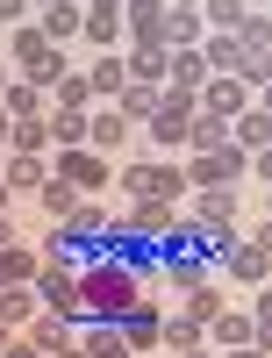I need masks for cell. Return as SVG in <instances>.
<instances>
[{
    "label": "cell",
    "instance_id": "1",
    "mask_svg": "<svg viewBox=\"0 0 272 358\" xmlns=\"http://www.w3.org/2000/svg\"><path fill=\"white\" fill-rule=\"evenodd\" d=\"M143 287H150V273L94 251V265L79 273V308H86V322H122V315L143 308Z\"/></svg>",
    "mask_w": 272,
    "mask_h": 358
},
{
    "label": "cell",
    "instance_id": "2",
    "mask_svg": "<svg viewBox=\"0 0 272 358\" xmlns=\"http://www.w3.org/2000/svg\"><path fill=\"white\" fill-rule=\"evenodd\" d=\"M244 172H251V158L236 151V143H215V151H194V165H187V187H236Z\"/></svg>",
    "mask_w": 272,
    "mask_h": 358
},
{
    "label": "cell",
    "instance_id": "3",
    "mask_svg": "<svg viewBox=\"0 0 272 358\" xmlns=\"http://www.w3.org/2000/svg\"><path fill=\"white\" fill-rule=\"evenodd\" d=\"M122 187H129V201H179V194H187V172H179V165H158V158H143V165L122 172Z\"/></svg>",
    "mask_w": 272,
    "mask_h": 358
},
{
    "label": "cell",
    "instance_id": "4",
    "mask_svg": "<svg viewBox=\"0 0 272 358\" xmlns=\"http://www.w3.org/2000/svg\"><path fill=\"white\" fill-rule=\"evenodd\" d=\"M122 36L136 50H165V0H122Z\"/></svg>",
    "mask_w": 272,
    "mask_h": 358
},
{
    "label": "cell",
    "instance_id": "5",
    "mask_svg": "<svg viewBox=\"0 0 272 358\" xmlns=\"http://www.w3.org/2000/svg\"><path fill=\"white\" fill-rule=\"evenodd\" d=\"M79 36L94 50H115L122 43V0H79Z\"/></svg>",
    "mask_w": 272,
    "mask_h": 358
},
{
    "label": "cell",
    "instance_id": "6",
    "mask_svg": "<svg viewBox=\"0 0 272 358\" xmlns=\"http://www.w3.org/2000/svg\"><path fill=\"white\" fill-rule=\"evenodd\" d=\"M36 301H43L50 315H65V322H86V308H79V273L43 265V273H36Z\"/></svg>",
    "mask_w": 272,
    "mask_h": 358
},
{
    "label": "cell",
    "instance_id": "7",
    "mask_svg": "<svg viewBox=\"0 0 272 358\" xmlns=\"http://www.w3.org/2000/svg\"><path fill=\"white\" fill-rule=\"evenodd\" d=\"M50 179H65L72 194H86V187H108V158H101V151H86V143H79V151H57Z\"/></svg>",
    "mask_w": 272,
    "mask_h": 358
},
{
    "label": "cell",
    "instance_id": "8",
    "mask_svg": "<svg viewBox=\"0 0 272 358\" xmlns=\"http://www.w3.org/2000/svg\"><path fill=\"white\" fill-rule=\"evenodd\" d=\"M201 115H222V122H236V115H244L251 108V86L244 79H201Z\"/></svg>",
    "mask_w": 272,
    "mask_h": 358
},
{
    "label": "cell",
    "instance_id": "9",
    "mask_svg": "<svg viewBox=\"0 0 272 358\" xmlns=\"http://www.w3.org/2000/svg\"><path fill=\"white\" fill-rule=\"evenodd\" d=\"M15 337L36 351V358H50V351H65V344H72V322H65V315H50V308H36V315H29Z\"/></svg>",
    "mask_w": 272,
    "mask_h": 358
},
{
    "label": "cell",
    "instance_id": "10",
    "mask_svg": "<svg viewBox=\"0 0 272 358\" xmlns=\"http://www.w3.org/2000/svg\"><path fill=\"white\" fill-rule=\"evenodd\" d=\"M129 136H136V129H129V122H122L115 108H101V101L86 108V151H101V158H108V151H122Z\"/></svg>",
    "mask_w": 272,
    "mask_h": 358
},
{
    "label": "cell",
    "instance_id": "11",
    "mask_svg": "<svg viewBox=\"0 0 272 358\" xmlns=\"http://www.w3.org/2000/svg\"><path fill=\"white\" fill-rule=\"evenodd\" d=\"M172 201H129V215H122V229H136L143 236V244H165V236H172Z\"/></svg>",
    "mask_w": 272,
    "mask_h": 358
},
{
    "label": "cell",
    "instance_id": "12",
    "mask_svg": "<svg viewBox=\"0 0 272 358\" xmlns=\"http://www.w3.org/2000/svg\"><path fill=\"white\" fill-rule=\"evenodd\" d=\"M229 143H236L244 158H265V143H272V108H244V115L229 122Z\"/></svg>",
    "mask_w": 272,
    "mask_h": 358
},
{
    "label": "cell",
    "instance_id": "13",
    "mask_svg": "<svg viewBox=\"0 0 272 358\" xmlns=\"http://www.w3.org/2000/svg\"><path fill=\"white\" fill-rule=\"evenodd\" d=\"M208 330H215V344L236 351V344H258V337H265V322L244 315V308H215V315H208Z\"/></svg>",
    "mask_w": 272,
    "mask_h": 358
},
{
    "label": "cell",
    "instance_id": "14",
    "mask_svg": "<svg viewBox=\"0 0 272 358\" xmlns=\"http://www.w3.org/2000/svg\"><path fill=\"white\" fill-rule=\"evenodd\" d=\"M0 108H8V122H43V86L36 79H8Z\"/></svg>",
    "mask_w": 272,
    "mask_h": 358
},
{
    "label": "cell",
    "instance_id": "15",
    "mask_svg": "<svg viewBox=\"0 0 272 358\" xmlns=\"http://www.w3.org/2000/svg\"><path fill=\"white\" fill-rule=\"evenodd\" d=\"M36 273H43V251L36 244H8V251H0V287H29Z\"/></svg>",
    "mask_w": 272,
    "mask_h": 358
},
{
    "label": "cell",
    "instance_id": "16",
    "mask_svg": "<svg viewBox=\"0 0 272 358\" xmlns=\"http://www.w3.org/2000/svg\"><path fill=\"white\" fill-rule=\"evenodd\" d=\"M201 65L215 79H236V72H244V43H236V36H201Z\"/></svg>",
    "mask_w": 272,
    "mask_h": 358
},
{
    "label": "cell",
    "instance_id": "17",
    "mask_svg": "<svg viewBox=\"0 0 272 358\" xmlns=\"http://www.w3.org/2000/svg\"><path fill=\"white\" fill-rule=\"evenodd\" d=\"M201 36H208L201 15H194V8H172V0H165V50H201Z\"/></svg>",
    "mask_w": 272,
    "mask_h": 358
},
{
    "label": "cell",
    "instance_id": "18",
    "mask_svg": "<svg viewBox=\"0 0 272 358\" xmlns=\"http://www.w3.org/2000/svg\"><path fill=\"white\" fill-rule=\"evenodd\" d=\"M201 29H208V36H236V22H244L251 15V0H201Z\"/></svg>",
    "mask_w": 272,
    "mask_h": 358
},
{
    "label": "cell",
    "instance_id": "19",
    "mask_svg": "<svg viewBox=\"0 0 272 358\" xmlns=\"http://www.w3.org/2000/svg\"><path fill=\"white\" fill-rule=\"evenodd\" d=\"M115 115H122V122H129V129H143V122H150V115H158V86H136V79H129V86H122V94H115Z\"/></svg>",
    "mask_w": 272,
    "mask_h": 358
},
{
    "label": "cell",
    "instance_id": "20",
    "mask_svg": "<svg viewBox=\"0 0 272 358\" xmlns=\"http://www.w3.org/2000/svg\"><path fill=\"white\" fill-rule=\"evenodd\" d=\"M79 351H86V358H136V351L122 344V322H86Z\"/></svg>",
    "mask_w": 272,
    "mask_h": 358
},
{
    "label": "cell",
    "instance_id": "21",
    "mask_svg": "<svg viewBox=\"0 0 272 358\" xmlns=\"http://www.w3.org/2000/svg\"><path fill=\"white\" fill-rule=\"evenodd\" d=\"M201 79H208L201 50H165V86H179V94H201Z\"/></svg>",
    "mask_w": 272,
    "mask_h": 358
},
{
    "label": "cell",
    "instance_id": "22",
    "mask_svg": "<svg viewBox=\"0 0 272 358\" xmlns=\"http://www.w3.org/2000/svg\"><path fill=\"white\" fill-rule=\"evenodd\" d=\"M94 108V86H86V72H65L50 86V115H86Z\"/></svg>",
    "mask_w": 272,
    "mask_h": 358
},
{
    "label": "cell",
    "instance_id": "23",
    "mask_svg": "<svg viewBox=\"0 0 272 358\" xmlns=\"http://www.w3.org/2000/svg\"><path fill=\"white\" fill-rule=\"evenodd\" d=\"M194 222H236V187H201L194 194Z\"/></svg>",
    "mask_w": 272,
    "mask_h": 358
},
{
    "label": "cell",
    "instance_id": "24",
    "mask_svg": "<svg viewBox=\"0 0 272 358\" xmlns=\"http://www.w3.org/2000/svg\"><path fill=\"white\" fill-rule=\"evenodd\" d=\"M158 344H172V351H201L208 330H201L194 315H158Z\"/></svg>",
    "mask_w": 272,
    "mask_h": 358
},
{
    "label": "cell",
    "instance_id": "25",
    "mask_svg": "<svg viewBox=\"0 0 272 358\" xmlns=\"http://www.w3.org/2000/svg\"><path fill=\"white\" fill-rule=\"evenodd\" d=\"M86 86H94V101H101V94L115 101V94H122V86H129V72H122V57H115V50H101V57H94V72H86Z\"/></svg>",
    "mask_w": 272,
    "mask_h": 358
},
{
    "label": "cell",
    "instance_id": "26",
    "mask_svg": "<svg viewBox=\"0 0 272 358\" xmlns=\"http://www.w3.org/2000/svg\"><path fill=\"white\" fill-rule=\"evenodd\" d=\"M36 308H43V301H36V287H0V322H8V330H22Z\"/></svg>",
    "mask_w": 272,
    "mask_h": 358
},
{
    "label": "cell",
    "instance_id": "27",
    "mask_svg": "<svg viewBox=\"0 0 272 358\" xmlns=\"http://www.w3.org/2000/svg\"><path fill=\"white\" fill-rule=\"evenodd\" d=\"M36 29H43L50 43H65V36H79V0H50V8H43V22H36Z\"/></svg>",
    "mask_w": 272,
    "mask_h": 358
},
{
    "label": "cell",
    "instance_id": "28",
    "mask_svg": "<svg viewBox=\"0 0 272 358\" xmlns=\"http://www.w3.org/2000/svg\"><path fill=\"white\" fill-rule=\"evenodd\" d=\"M43 179H50V165H43V158H8V165H0V187H8V194H15V187L36 194Z\"/></svg>",
    "mask_w": 272,
    "mask_h": 358
},
{
    "label": "cell",
    "instance_id": "29",
    "mask_svg": "<svg viewBox=\"0 0 272 358\" xmlns=\"http://www.w3.org/2000/svg\"><path fill=\"white\" fill-rule=\"evenodd\" d=\"M65 236H79V244H94V236H108V215H101V201H79L72 215H65Z\"/></svg>",
    "mask_w": 272,
    "mask_h": 358
},
{
    "label": "cell",
    "instance_id": "30",
    "mask_svg": "<svg viewBox=\"0 0 272 358\" xmlns=\"http://www.w3.org/2000/svg\"><path fill=\"white\" fill-rule=\"evenodd\" d=\"M43 129H50L57 151H79V143H86V115H43Z\"/></svg>",
    "mask_w": 272,
    "mask_h": 358
},
{
    "label": "cell",
    "instance_id": "31",
    "mask_svg": "<svg viewBox=\"0 0 272 358\" xmlns=\"http://www.w3.org/2000/svg\"><path fill=\"white\" fill-rule=\"evenodd\" d=\"M187 143H194V151H215V143H229V122H222V115H194Z\"/></svg>",
    "mask_w": 272,
    "mask_h": 358
},
{
    "label": "cell",
    "instance_id": "32",
    "mask_svg": "<svg viewBox=\"0 0 272 358\" xmlns=\"http://www.w3.org/2000/svg\"><path fill=\"white\" fill-rule=\"evenodd\" d=\"M122 72H129L136 86H165V50H136V57H122Z\"/></svg>",
    "mask_w": 272,
    "mask_h": 358
},
{
    "label": "cell",
    "instance_id": "33",
    "mask_svg": "<svg viewBox=\"0 0 272 358\" xmlns=\"http://www.w3.org/2000/svg\"><path fill=\"white\" fill-rule=\"evenodd\" d=\"M36 201H43V215H57V222H65L72 208H79V194L65 187V179H43V187H36Z\"/></svg>",
    "mask_w": 272,
    "mask_h": 358
},
{
    "label": "cell",
    "instance_id": "34",
    "mask_svg": "<svg viewBox=\"0 0 272 358\" xmlns=\"http://www.w3.org/2000/svg\"><path fill=\"white\" fill-rule=\"evenodd\" d=\"M136 136H150V143H165V151H179V143H187V122H179V115H150Z\"/></svg>",
    "mask_w": 272,
    "mask_h": 358
},
{
    "label": "cell",
    "instance_id": "35",
    "mask_svg": "<svg viewBox=\"0 0 272 358\" xmlns=\"http://www.w3.org/2000/svg\"><path fill=\"white\" fill-rule=\"evenodd\" d=\"M215 308H222V301H215V294H208V287H194V294H187V308H179V315H194V322H201V330H208V315H215Z\"/></svg>",
    "mask_w": 272,
    "mask_h": 358
},
{
    "label": "cell",
    "instance_id": "36",
    "mask_svg": "<svg viewBox=\"0 0 272 358\" xmlns=\"http://www.w3.org/2000/svg\"><path fill=\"white\" fill-rule=\"evenodd\" d=\"M22 8H29V0H0V22H22Z\"/></svg>",
    "mask_w": 272,
    "mask_h": 358
},
{
    "label": "cell",
    "instance_id": "37",
    "mask_svg": "<svg viewBox=\"0 0 272 358\" xmlns=\"http://www.w3.org/2000/svg\"><path fill=\"white\" fill-rule=\"evenodd\" d=\"M229 358H265V344H236V351H229Z\"/></svg>",
    "mask_w": 272,
    "mask_h": 358
},
{
    "label": "cell",
    "instance_id": "38",
    "mask_svg": "<svg viewBox=\"0 0 272 358\" xmlns=\"http://www.w3.org/2000/svg\"><path fill=\"white\" fill-rule=\"evenodd\" d=\"M8 244H15V222H8V215H0V251H8Z\"/></svg>",
    "mask_w": 272,
    "mask_h": 358
},
{
    "label": "cell",
    "instance_id": "39",
    "mask_svg": "<svg viewBox=\"0 0 272 358\" xmlns=\"http://www.w3.org/2000/svg\"><path fill=\"white\" fill-rule=\"evenodd\" d=\"M50 358H86V351H79V337H72V344H65V351H50Z\"/></svg>",
    "mask_w": 272,
    "mask_h": 358
},
{
    "label": "cell",
    "instance_id": "40",
    "mask_svg": "<svg viewBox=\"0 0 272 358\" xmlns=\"http://www.w3.org/2000/svg\"><path fill=\"white\" fill-rule=\"evenodd\" d=\"M8 129H15V122H8V108H0V143H8Z\"/></svg>",
    "mask_w": 272,
    "mask_h": 358
},
{
    "label": "cell",
    "instance_id": "41",
    "mask_svg": "<svg viewBox=\"0 0 272 358\" xmlns=\"http://www.w3.org/2000/svg\"><path fill=\"white\" fill-rule=\"evenodd\" d=\"M8 344H15V330H8V322H0V351H8Z\"/></svg>",
    "mask_w": 272,
    "mask_h": 358
},
{
    "label": "cell",
    "instance_id": "42",
    "mask_svg": "<svg viewBox=\"0 0 272 358\" xmlns=\"http://www.w3.org/2000/svg\"><path fill=\"white\" fill-rule=\"evenodd\" d=\"M8 201H15V194H8V187H0V215H8Z\"/></svg>",
    "mask_w": 272,
    "mask_h": 358
},
{
    "label": "cell",
    "instance_id": "43",
    "mask_svg": "<svg viewBox=\"0 0 272 358\" xmlns=\"http://www.w3.org/2000/svg\"><path fill=\"white\" fill-rule=\"evenodd\" d=\"M187 358H215V351H208V344H201V351H187Z\"/></svg>",
    "mask_w": 272,
    "mask_h": 358
},
{
    "label": "cell",
    "instance_id": "44",
    "mask_svg": "<svg viewBox=\"0 0 272 358\" xmlns=\"http://www.w3.org/2000/svg\"><path fill=\"white\" fill-rule=\"evenodd\" d=\"M172 8H201V0H172Z\"/></svg>",
    "mask_w": 272,
    "mask_h": 358
},
{
    "label": "cell",
    "instance_id": "45",
    "mask_svg": "<svg viewBox=\"0 0 272 358\" xmlns=\"http://www.w3.org/2000/svg\"><path fill=\"white\" fill-rule=\"evenodd\" d=\"M29 8H50V0H29Z\"/></svg>",
    "mask_w": 272,
    "mask_h": 358
},
{
    "label": "cell",
    "instance_id": "46",
    "mask_svg": "<svg viewBox=\"0 0 272 358\" xmlns=\"http://www.w3.org/2000/svg\"><path fill=\"white\" fill-rule=\"evenodd\" d=\"M0 94H8V72H0Z\"/></svg>",
    "mask_w": 272,
    "mask_h": 358
}]
</instances>
